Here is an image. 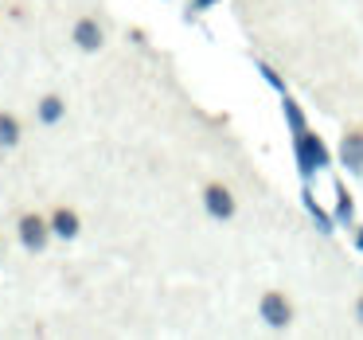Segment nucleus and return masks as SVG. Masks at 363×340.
Returning <instances> with one entry per match:
<instances>
[{"label":"nucleus","mask_w":363,"mask_h":340,"mask_svg":"<svg viewBox=\"0 0 363 340\" xmlns=\"http://www.w3.org/2000/svg\"><path fill=\"white\" fill-rule=\"evenodd\" d=\"M293 153H297V172L305 176V180H313L316 172H324V168L332 165V153L328 145L320 141V133H313V129H301V133H293Z\"/></svg>","instance_id":"f257e3e1"},{"label":"nucleus","mask_w":363,"mask_h":340,"mask_svg":"<svg viewBox=\"0 0 363 340\" xmlns=\"http://www.w3.org/2000/svg\"><path fill=\"white\" fill-rule=\"evenodd\" d=\"M258 313H262V324H266V329L285 332L293 324V317H297V305H293V297H285L281 290H266L258 301Z\"/></svg>","instance_id":"f03ea898"},{"label":"nucleus","mask_w":363,"mask_h":340,"mask_svg":"<svg viewBox=\"0 0 363 340\" xmlns=\"http://www.w3.org/2000/svg\"><path fill=\"white\" fill-rule=\"evenodd\" d=\"M16 238H20V246H24L28 254L48 251V243H51V223H48V215L24 212V215L16 219Z\"/></svg>","instance_id":"7ed1b4c3"},{"label":"nucleus","mask_w":363,"mask_h":340,"mask_svg":"<svg viewBox=\"0 0 363 340\" xmlns=\"http://www.w3.org/2000/svg\"><path fill=\"white\" fill-rule=\"evenodd\" d=\"M203 212L219 223H230L238 215V196L230 192V184L223 180H207L203 184Z\"/></svg>","instance_id":"20e7f679"},{"label":"nucleus","mask_w":363,"mask_h":340,"mask_svg":"<svg viewBox=\"0 0 363 340\" xmlns=\"http://www.w3.org/2000/svg\"><path fill=\"white\" fill-rule=\"evenodd\" d=\"M48 223H51V235H55V238H67V243L82 235V215L74 212V207H67V204L51 207Z\"/></svg>","instance_id":"39448f33"},{"label":"nucleus","mask_w":363,"mask_h":340,"mask_svg":"<svg viewBox=\"0 0 363 340\" xmlns=\"http://www.w3.org/2000/svg\"><path fill=\"white\" fill-rule=\"evenodd\" d=\"M340 165L347 172H363V126L344 129V137H340Z\"/></svg>","instance_id":"423d86ee"},{"label":"nucleus","mask_w":363,"mask_h":340,"mask_svg":"<svg viewBox=\"0 0 363 340\" xmlns=\"http://www.w3.org/2000/svg\"><path fill=\"white\" fill-rule=\"evenodd\" d=\"M71 40H74V48H79V51H102V43H106V28L98 24L94 16H82V20H74Z\"/></svg>","instance_id":"0eeeda50"},{"label":"nucleus","mask_w":363,"mask_h":340,"mask_svg":"<svg viewBox=\"0 0 363 340\" xmlns=\"http://www.w3.org/2000/svg\"><path fill=\"white\" fill-rule=\"evenodd\" d=\"M35 118H40V126H59L67 118V102L59 94H43L40 106H35Z\"/></svg>","instance_id":"6e6552de"},{"label":"nucleus","mask_w":363,"mask_h":340,"mask_svg":"<svg viewBox=\"0 0 363 340\" xmlns=\"http://www.w3.org/2000/svg\"><path fill=\"white\" fill-rule=\"evenodd\" d=\"M24 141V126L12 110H0V149H16Z\"/></svg>","instance_id":"1a4fd4ad"},{"label":"nucleus","mask_w":363,"mask_h":340,"mask_svg":"<svg viewBox=\"0 0 363 340\" xmlns=\"http://www.w3.org/2000/svg\"><path fill=\"white\" fill-rule=\"evenodd\" d=\"M301 199H305V207H308V215H313V223L316 227L324 231V235H328V231H336V215L332 212H324L320 204H316V196H313V188H305L301 192Z\"/></svg>","instance_id":"9d476101"},{"label":"nucleus","mask_w":363,"mask_h":340,"mask_svg":"<svg viewBox=\"0 0 363 340\" xmlns=\"http://www.w3.org/2000/svg\"><path fill=\"white\" fill-rule=\"evenodd\" d=\"M281 114H285V121H289V133H301V129L308 126L301 106H297V98H289V94H281Z\"/></svg>","instance_id":"9b49d317"},{"label":"nucleus","mask_w":363,"mask_h":340,"mask_svg":"<svg viewBox=\"0 0 363 340\" xmlns=\"http://www.w3.org/2000/svg\"><path fill=\"white\" fill-rule=\"evenodd\" d=\"M336 223H352L355 219V204H352V192L344 188V184H336Z\"/></svg>","instance_id":"f8f14e48"},{"label":"nucleus","mask_w":363,"mask_h":340,"mask_svg":"<svg viewBox=\"0 0 363 340\" xmlns=\"http://www.w3.org/2000/svg\"><path fill=\"white\" fill-rule=\"evenodd\" d=\"M258 71H262V79H266L269 87L277 90V94H285V79H281V75L274 71V67H269V63H258Z\"/></svg>","instance_id":"ddd939ff"},{"label":"nucleus","mask_w":363,"mask_h":340,"mask_svg":"<svg viewBox=\"0 0 363 340\" xmlns=\"http://www.w3.org/2000/svg\"><path fill=\"white\" fill-rule=\"evenodd\" d=\"M215 4H219V0H188V12L191 16H203V12L215 9Z\"/></svg>","instance_id":"4468645a"},{"label":"nucleus","mask_w":363,"mask_h":340,"mask_svg":"<svg viewBox=\"0 0 363 340\" xmlns=\"http://www.w3.org/2000/svg\"><path fill=\"white\" fill-rule=\"evenodd\" d=\"M352 243H355V246H359V251H363V227H352Z\"/></svg>","instance_id":"2eb2a0df"},{"label":"nucleus","mask_w":363,"mask_h":340,"mask_svg":"<svg viewBox=\"0 0 363 340\" xmlns=\"http://www.w3.org/2000/svg\"><path fill=\"white\" fill-rule=\"evenodd\" d=\"M355 317H359V324H363V293H359V301H355Z\"/></svg>","instance_id":"dca6fc26"}]
</instances>
